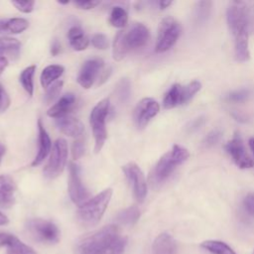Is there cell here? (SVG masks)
<instances>
[{
  "mask_svg": "<svg viewBox=\"0 0 254 254\" xmlns=\"http://www.w3.org/2000/svg\"><path fill=\"white\" fill-rule=\"evenodd\" d=\"M224 148L233 160V162L236 164V166H238L240 169H247L253 167L254 162L246 153L243 141L239 134L236 133L233 138L226 143Z\"/></svg>",
  "mask_w": 254,
  "mask_h": 254,
  "instance_id": "obj_14",
  "label": "cell"
},
{
  "mask_svg": "<svg viewBox=\"0 0 254 254\" xmlns=\"http://www.w3.org/2000/svg\"><path fill=\"white\" fill-rule=\"evenodd\" d=\"M12 4L23 13H30L34 9L35 2L34 1H13Z\"/></svg>",
  "mask_w": 254,
  "mask_h": 254,
  "instance_id": "obj_37",
  "label": "cell"
},
{
  "mask_svg": "<svg viewBox=\"0 0 254 254\" xmlns=\"http://www.w3.org/2000/svg\"><path fill=\"white\" fill-rule=\"evenodd\" d=\"M76 98L75 95L72 93H66L63 95L57 103H55L49 110L47 111L48 116L53 118H62L64 116H67L68 113L72 110L74 104H75Z\"/></svg>",
  "mask_w": 254,
  "mask_h": 254,
  "instance_id": "obj_18",
  "label": "cell"
},
{
  "mask_svg": "<svg viewBox=\"0 0 254 254\" xmlns=\"http://www.w3.org/2000/svg\"><path fill=\"white\" fill-rule=\"evenodd\" d=\"M0 147H1V145H0Z\"/></svg>",
  "mask_w": 254,
  "mask_h": 254,
  "instance_id": "obj_51",
  "label": "cell"
},
{
  "mask_svg": "<svg viewBox=\"0 0 254 254\" xmlns=\"http://www.w3.org/2000/svg\"><path fill=\"white\" fill-rule=\"evenodd\" d=\"M127 238L120 237L105 251L104 254H124L126 245H127Z\"/></svg>",
  "mask_w": 254,
  "mask_h": 254,
  "instance_id": "obj_33",
  "label": "cell"
},
{
  "mask_svg": "<svg viewBox=\"0 0 254 254\" xmlns=\"http://www.w3.org/2000/svg\"><path fill=\"white\" fill-rule=\"evenodd\" d=\"M91 44L94 48L100 49V50H105L109 46V42L107 37L104 34H95L91 38Z\"/></svg>",
  "mask_w": 254,
  "mask_h": 254,
  "instance_id": "obj_35",
  "label": "cell"
},
{
  "mask_svg": "<svg viewBox=\"0 0 254 254\" xmlns=\"http://www.w3.org/2000/svg\"><path fill=\"white\" fill-rule=\"evenodd\" d=\"M250 96V90L248 89H238L235 91H232L228 94L227 98L228 100L232 102H243Z\"/></svg>",
  "mask_w": 254,
  "mask_h": 254,
  "instance_id": "obj_34",
  "label": "cell"
},
{
  "mask_svg": "<svg viewBox=\"0 0 254 254\" xmlns=\"http://www.w3.org/2000/svg\"><path fill=\"white\" fill-rule=\"evenodd\" d=\"M200 247L212 254H236V252L225 242L220 240H205Z\"/></svg>",
  "mask_w": 254,
  "mask_h": 254,
  "instance_id": "obj_25",
  "label": "cell"
},
{
  "mask_svg": "<svg viewBox=\"0 0 254 254\" xmlns=\"http://www.w3.org/2000/svg\"><path fill=\"white\" fill-rule=\"evenodd\" d=\"M119 238L118 227L106 225L79 237L73 245L74 254H104Z\"/></svg>",
  "mask_w": 254,
  "mask_h": 254,
  "instance_id": "obj_2",
  "label": "cell"
},
{
  "mask_svg": "<svg viewBox=\"0 0 254 254\" xmlns=\"http://www.w3.org/2000/svg\"><path fill=\"white\" fill-rule=\"evenodd\" d=\"M140 217V211L137 206H129L119 211L115 217L116 221L123 225L131 226L135 224Z\"/></svg>",
  "mask_w": 254,
  "mask_h": 254,
  "instance_id": "obj_24",
  "label": "cell"
},
{
  "mask_svg": "<svg viewBox=\"0 0 254 254\" xmlns=\"http://www.w3.org/2000/svg\"><path fill=\"white\" fill-rule=\"evenodd\" d=\"M29 26V22L24 18H12L4 20V33L20 34Z\"/></svg>",
  "mask_w": 254,
  "mask_h": 254,
  "instance_id": "obj_28",
  "label": "cell"
},
{
  "mask_svg": "<svg viewBox=\"0 0 254 254\" xmlns=\"http://www.w3.org/2000/svg\"><path fill=\"white\" fill-rule=\"evenodd\" d=\"M63 84L64 82L62 80H58L56 82H54L51 86L48 87L46 95H45V102L46 103H52L61 93V90L63 88Z\"/></svg>",
  "mask_w": 254,
  "mask_h": 254,
  "instance_id": "obj_32",
  "label": "cell"
},
{
  "mask_svg": "<svg viewBox=\"0 0 254 254\" xmlns=\"http://www.w3.org/2000/svg\"><path fill=\"white\" fill-rule=\"evenodd\" d=\"M116 94L121 102H125L130 97V82L127 78H122L116 87Z\"/></svg>",
  "mask_w": 254,
  "mask_h": 254,
  "instance_id": "obj_31",
  "label": "cell"
},
{
  "mask_svg": "<svg viewBox=\"0 0 254 254\" xmlns=\"http://www.w3.org/2000/svg\"><path fill=\"white\" fill-rule=\"evenodd\" d=\"M160 111L159 103L153 98H143L138 102L134 109L133 119L135 125L142 129L144 128L152 118H154Z\"/></svg>",
  "mask_w": 254,
  "mask_h": 254,
  "instance_id": "obj_13",
  "label": "cell"
},
{
  "mask_svg": "<svg viewBox=\"0 0 254 254\" xmlns=\"http://www.w3.org/2000/svg\"><path fill=\"white\" fill-rule=\"evenodd\" d=\"M10 105V97L4 87L0 84V113L5 112Z\"/></svg>",
  "mask_w": 254,
  "mask_h": 254,
  "instance_id": "obj_39",
  "label": "cell"
},
{
  "mask_svg": "<svg viewBox=\"0 0 254 254\" xmlns=\"http://www.w3.org/2000/svg\"><path fill=\"white\" fill-rule=\"evenodd\" d=\"M177 250V243L169 233L159 234L153 242V254H175Z\"/></svg>",
  "mask_w": 254,
  "mask_h": 254,
  "instance_id": "obj_21",
  "label": "cell"
},
{
  "mask_svg": "<svg viewBox=\"0 0 254 254\" xmlns=\"http://www.w3.org/2000/svg\"><path fill=\"white\" fill-rule=\"evenodd\" d=\"M38 128H39V148H38V153L32 162L33 167H37L41 165L43 161L47 158V156L49 155L52 149V141L41 119L38 120Z\"/></svg>",
  "mask_w": 254,
  "mask_h": 254,
  "instance_id": "obj_19",
  "label": "cell"
},
{
  "mask_svg": "<svg viewBox=\"0 0 254 254\" xmlns=\"http://www.w3.org/2000/svg\"><path fill=\"white\" fill-rule=\"evenodd\" d=\"M251 14L247 4L242 1H232L226 11L228 28L234 39V55L238 62H247L249 52V28Z\"/></svg>",
  "mask_w": 254,
  "mask_h": 254,
  "instance_id": "obj_1",
  "label": "cell"
},
{
  "mask_svg": "<svg viewBox=\"0 0 254 254\" xmlns=\"http://www.w3.org/2000/svg\"><path fill=\"white\" fill-rule=\"evenodd\" d=\"M128 22V14L126 10L120 6H115L112 8L109 23L115 28H124Z\"/></svg>",
  "mask_w": 254,
  "mask_h": 254,
  "instance_id": "obj_29",
  "label": "cell"
},
{
  "mask_svg": "<svg viewBox=\"0 0 254 254\" xmlns=\"http://www.w3.org/2000/svg\"><path fill=\"white\" fill-rule=\"evenodd\" d=\"M67 39L71 48L75 51H83L87 48L89 41L79 27H71L67 32Z\"/></svg>",
  "mask_w": 254,
  "mask_h": 254,
  "instance_id": "obj_22",
  "label": "cell"
},
{
  "mask_svg": "<svg viewBox=\"0 0 254 254\" xmlns=\"http://www.w3.org/2000/svg\"><path fill=\"white\" fill-rule=\"evenodd\" d=\"M6 254H36V252L32 247L12 235L9 243L7 244Z\"/></svg>",
  "mask_w": 254,
  "mask_h": 254,
  "instance_id": "obj_27",
  "label": "cell"
},
{
  "mask_svg": "<svg viewBox=\"0 0 254 254\" xmlns=\"http://www.w3.org/2000/svg\"><path fill=\"white\" fill-rule=\"evenodd\" d=\"M243 206L248 214L254 216V192L249 193L243 200Z\"/></svg>",
  "mask_w": 254,
  "mask_h": 254,
  "instance_id": "obj_40",
  "label": "cell"
},
{
  "mask_svg": "<svg viewBox=\"0 0 254 254\" xmlns=\"http://www.w3.org/2000/svg\"><path fill=\"white\" fill-rule=\"evenodd\" d=\"M189 151L180 145H174L165 153L153 167L149 174L148 182L152 189H159L174 173V171L188 160Z\"/></svg>",
  "mask_w": 254,
  "mask_h": 254,
  "instance_id": "obj_3",
  "label": "cell"
},
{
  "mask_svg": "<svg viewBox=\"0 0 254 254\" xmlns=\"http://www.w3.org/2000/svg\"><path fill=\"white\" fill-rule=\"evenodd\" d=\"M125 177L130 184L137 201L142 202L147 194V183L143 172L135 163H128L122 167Z\"/></svg>",
  "mask_w": 254,
  "mask_h": 254,
  "instance_id": "obj_11",
  "label": "cell"
},
{
  "mask_svg": "<svg viewBox=\"0 0 254 254\" xmlns=\"http://www.w3.org/2000/svg\"><path fill=\"white\" fill-rule=\"evenodd\" d=\"M4 152H5V149H4V147H3V146H1V147H0V164H1V160H2V156H3V154H4Z\"/></svg>",
  "mask_w": 254,
  "mask_h": 254,
  "instance_id": "obj_49",
  "label": "cell"
},
{
  "mask_svg": "<svg viewBox=\"0 0 254 254\" xmlns=\"http://www.w3.org/2000/svg\"><path fill=\"white\" fill-rule=\"evenodd\" d=\"M109 105H110L109 99L104 98L100 100L90 112L89 123H90L93 137H94L95 153H98L101 151L105 143V140L107 138L105 121L109 112Z\"/></svg>",
  "mask_w": 254,
  "mask_h": 254,
  "instance_id": "obj_6",
  "label": "cell"
},
{
  "mask_svg": "<svg viewBox=\"0 0 254 254\" xmlns=\"http://www.w3.org/2000/svg\"><path fill=\"white\" fill-rule=\"evenodd\" d=\"M150 39L148 28L142 23H134L128 29L120 31L114 41L112 55L115 61H121L132 50L144 47Z\"/></svg>",
  "mask_w": 254,
  "mask_h": 254,
  "instance_id": "obj_4",
  "label": "cell"
},
{
  "mask_svg": "<svg viewBox=\"0 0 254 254\" xmlns=\"http://www.w3.org/2000/svg\"><path fill=\"white\" fill-rule=\"evenodd\" d=\"M56 125L62 133L70 137H78L83 133L84 130L81 121L69 115L56 119Z\"/></svg>",
  "mask_w": 254,
  "mask_h": 254,
  "instance_id": "obj_20",
  "label": "cell"
},
{
  "mask_svg": "<svg viewBox=\"0 0 254 254\" xmlns=\"http://www.w3.org/2000/svg\"><path fill=\"white\" fill-rule=\"evenodd\" d=\"M248 143H249V147H250V149H251V151H252V153L254 155V138H250Z\"/></svg>",
  "mask_w": 254,
  "mask_h": 254,
  "instance_id": "obj_47",
  "label": "cell"
},
{
  "mask_svg": "<svg viewBox=\"0 0 254 254\" xmlns=\"http://www.w3.org/2000/svg\"><path fill=\"white\" fill-rule=\"evenodd\" d=\"M74 5L78 7L79 9L84 10H90L95 8L97 5H99V1H93V0H87V1H75Z\"/></svg>",
  "mask_w": 254,
  "mask_h": 254,
  "instance_id": "obj_41",
  "label": "cell"
},
{
  "mask_svg": "<svg viewBox=\"0 0 254 254\" xmlns=\"http://www.w3.org/2000/svg\"><path fill=\"white\" fill-rule=\"evenodd\" d=\"M203 122H204L203 117L195 118L194 120H192V121H190V122L189 126L187 127V129H188V131H189V132H192V131H194V130L198 129V128L203 124Z\"/></svg>",
  "mask_w": 254,
  "mask_h": 254,
  "instance_id": "obj_42",
  "label": "cell"
},
{
  "mask_svg": "<svg viewBox=\"0 0 254 254\" xmlns=\"http://www.w3.org/2000/svg\"><path fill=\"white\" fill-rule=\"evenodd\" d=\"M64 71V67L60 64H51L46 66L42 73H41V84L43 87L48 88L51 86L54 82H56V79H58Z\"/></svg>",
  "mask_w": 254,
  "mask_h": 254,
  "instance_id": "obj_23",
  "label": "cell"
},
{
  "mask_svg": "<svg viewBox=\"0 0 254 254\" xmlns=\"http://www.w3.org/2000/svg\"><path fill=\"white\" fill-rule=\"evenodd\" d=\"M68 175V193L71 201L80 206L89 199V192L83 186L80 178L79 168L74 163L69 164Z\"/></svg>",
  "mask_w": 254,
  "mask_h": 254,
  "instance_id": "obj_12",
  "label": "cell"
},
{
  "mask_svg": "<svg viewBox=\"0 0 254 254\" xmlns=\"http://www.w3.org/2000/svg\"><path fill=\"white\" fill-rule=\"evenodd\" d=\"M112 196V190L106 189L78 206L77 221L84 227L96 225L103 216Z\"/></svg>",
  "mask_w": 254,
  "mask_h": 254,
  "instance_id": "obj_5",
  "label": "cell"
},
{
  "mask_svg": "<svg viewBox=\"0 0 254 254\" xmlns=\"http://www.w3.org/2000/svg\"><path fill=\"white\" fill-rule=\"evenodd\" d=\"M9 222L8 217L0 211V225H6Z\"/></svg>",
  "mask_w": 254,
  "mask_h": 254,
  "instance_id": "obj_46",
  "label": "cell"
},
{
  "mask_svg": "<svg viewBox=\"0 0 254 254\" xmlns=\"http://www.w3.org/2000/svg\"><path fill=\"white\" fill-rule=\"evenodd\" d=\"M221 131L219 129H214L211 130L204 138L203 140V144L205 147H211L213 145H215L221 138Z\"/></svg>",
  "mask_w": 254,
  "mask_h": 254,
  "instance_id": "obj_36",
  "label": "cell"
},
{
  "mask_svg": "<svg viewBox=\"0 0 254 254\" xmlns=\"http://www.w3.org/2000/svg\"><path fill=\"white\" fill-rule=\"evenodd\" d=\"M4 20L5 19H0V33H4Z\"/></svg>",
  "mask_w": 254,
  "mask_h": 254,
  "instance_id": "obj_48",
  "label": "cell"
},
{
  "mask_svg": "<svg viewBox=\"0 0 254 254\" xmlns=\"http://www.w3.org/2000/svg\"><path fill=\"white\" fill-rule=\"evenodd\" d=\"M201 88V83L197 80L191 81L187 85H181L176 83L165 94L163 100V106L165 109H171L179 105L186 104L189 102L193 95L198 92Z\"/></svg>",
  "mask_w": 254,
  "mask_h": 254,
  "instance_id": "obj_9",
  "label": "cell"
},
{
  "mask_svg": "<svg viewBox=\"0 0 254 254\" xmlns=\"http://www.w3.org/2000/svg\"><path fill=\"white\" fill-rule=\"evenodd\" d=\"M252 254H254V250H253V253Z\"/></svg>",
  "mask_w": 254,
  "mask_h": 254,
  "instance_id": "obj_50",
  "label": "cell"
},
{
  "mask_svg": "<svg viewBox=\"0 0 254 254\" xmlns=\"http://www.w3.org/2000/svg\"><path fill=\"white\" fill-rule=\"evenodd\" d=\"M67 143L64 139H58L52 148L50 159L44 168V176L47 179L54 180L64 171L67 160Z\"/></svg>",
  "mask_w": 254,
  "mask_h": 254,
  "instance_id": "obj_10",
  "label": "cell"
},
{
  "mask_svg": "<svg viewBox=\"0 0 254 254\" xmlns=\"http://www.w3.org/2000/svg\"><path fill=\"white\" fill-rule=\"evenodd\" d=\"M211 5L210 1H199L196 3L194 9V20L197 24H203L207 21L211 13Z\"/></svg>",
  "mask_w": 254,
  "mask_h": 254,
  "instance_id": "obj_30",
  "label": "cell"
},
{
  "mask_svg": "<svg viewBox=\"0 0 254 254\" xmlns=\"http://www.w3.org/2000/svg\"><path fill=\"white\" fill-rule=\"evenodd\" d=\"M171 4H172V1H170V0H168V1L167 0H162V1L159 2V6H160L161 9H166Z\"/></svg>",
  "mask_w": 254,
  "mask_h": 254,
  "instance_id": "obj_45",
  "label": "cell"
},
{
  "mask_svg": "<svg viewBox=\"0 0 254 254\" xmlns=\"http://www.w3.org/2000/svg\"><path fill=\"white\" fill-rule=\"evenodd\" d=\"M60 52H61V44L59 43L58 40H54L51 46V54L53 56H57L60 54Z\"/></svg>",
  "mask_w": 254,
  "mask_h": 254,
  "instance_id": "obj_44",
  "label": "cell"
},
{
  "mask_svg": "<svg viewBox=\"0 0 254 254\" xmlns=\"http://www.w3.org/2000/svg\"><path fill=\"white\" fill-rule=\"evenodd\" d=\"M29 236L37 242L45 244H56L60 241V230L58 226L49 220L32 218L26 223Z\"/></svg>",
  "mask_w": 254,
  "mask_h": 254,
  "instance_id": "obj_7",
  "label": "cell"
},
{
  "mask_svg": "<svg viewBox=\"0 0 254 254\" xmlns=\"http://www.w3.org/2000/svg\"><path fill=\"white\" fill-rule=\"evenodd\" d=\"M16 185L7 175L0 176V207L8 208L15 203Z\"/></svg>",
  "mask_w": 254,
  "mask_h": 254,
  "instance_id": "obj_17",
  "label": "cell"
},
{
  "mask_svg": "<svg viewBox=\"0 0 254 254\" xmlns=\"http://www.w3.org/2000/svg\"><path fill=\"white\" fill-rule=\"evenodd\" d=\"M21 44L18 40L9 37H0V75L9 64V61H15L20 55Z\"/></svg>",
  "mask_w": 254,
  "mask_h": 254,
  "instance_id": "obj_16",
  "label": "cell"
},
{
  "mask_svg": "<svg viewBox=\"0 0 254 254\" xmlns=\"http://www.w3.org/2000/svg\"><path fill=\"white\" fill-rule=\"evenodd\" d=\"M84 143L80 140H77L75 142H73L72 147H71V154H72V158L74 160L79 159L83 154H84Z\"/></svg>",
  "mask_w": 254,
  "mask_h": 254,
  "instance_id": "obj_38",
  "label": "cell"
},
{
  "mask_svg": "<svg viewBox=\"0 0 254 254\" xmlns=\"http://www.w3.org/2000/svg\"><path fill=\"white\" fill-rule=\"evenodd\" d=\"M182 33L181 24L173 17H165L158 29V36L156 42V52L164 53L169 51L178 41Z\"/></svg>",
  "mask_w": 254,
  "mask_h": 254,
  "instance_id": "obj_8",
  "label": "cell"
},
{
  "mask_svg": "<svg viewBox=\"0 0 254 254\" xmlns=\"http://www.w3.org/2000/svg\"><path fill=\"white\" fill-rule=\"evenodd\" d=\"M36 71V65H30L24 68L19 76V81L25 91L32 96L34 93V83H33V76Z\"/></svg>",
  "mask_w": 254,
  "mask_h": 254,
  "instance_id": "obj_26",
  "label": "cell"
},
{
  "mask_svg": "<svg viewBox=\"0 0 254 254\" xmlns=\"http://www.w3.org/2000/svg\"><path fill=\"white\" fill-rule=\"evenodd\" d=\"M11 237H12V234L5 233V232H0V247L7 246Z\"/></svg>",
  "mask_w": 254,
  "mask_h": 254,
  "instance_id": "obj_43",
  "label": "cell"
},
{
  "mask_svg": "<svg viewBox=\"0 0 254 254\" xmlns=\"http://www.w3.org/2000/svg\"><path fill=\"white\" fill-rule=\"evenodd\" d=\"M103 64L104 63L100 59H90L84 62L77 75V82L79 85L86 89L90 88L102 69Z\"/></svg>",
  "mask_w": 254,
  "mask_h": 254,
  "instance_id": "obj_15",
  "label": "cell"
}]
</instances>
